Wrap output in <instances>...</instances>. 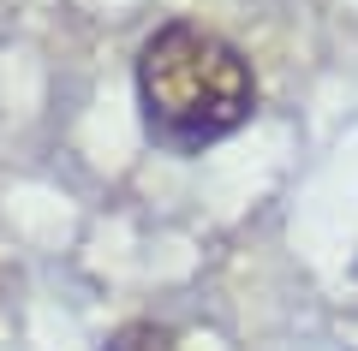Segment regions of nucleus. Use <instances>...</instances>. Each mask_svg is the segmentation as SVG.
I'll list each match as a JSON object with an SVG mask.
<instances>
[{
	"instance_id": "2",
	"label": "nucleus",
	"mask_w": 358,
	"mask_h": 351,
	"mask_svg": "<svg viewBox=\"0 0 358 351\" xmlns=\"http://www.w3.org/2000/svg\"><path fill=\"white\" fill-rule=\"evenodd\" d=\"M102 351H179V345H173V327H162V322H126L108 334Z\"/></svg>"
},
{
	"instance_id": "1",
	"label": "nucleus",
	"mask_w": 358,
	"mask_h": 351,
	"mask_svg": "<svg viewBox=\"0 0 358 351\" xmlns=\"http://www.w3.org/2000/svg\"><path fill=\"white\" fill-rule=\"evenodd\" d=\"M138 113L167 155H197L257 113L251 60L209 24L173 18L138 48Z\"/></svg>"
}]
</instances>
